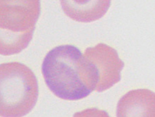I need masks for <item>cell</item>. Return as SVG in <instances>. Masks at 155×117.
<instances>
[{
	"label": "cell",
	"mask_w": 155,
	"mask_h": 117,
	"mask_svg": "<svg viewBox=\"0 0 155 117\" xmlns=\"http://www.w3.org/2000/svg\"><path fill=\"white\" fill-rule=\"evenodd\" d=\"M41 71L48 89L61 99H82L92 92L87 81L84 55L73 45H61L50 50Z\"/></svg>",
	"instance_id": "6da1fadb"
},
{
	"label": "cell",
	"mask_w": 155,
	"mask_h": 117,
	"mask_svg": "<svg viewBox=\"0 0 155 117\" xmlns=\"http://www.w3.org/2000/svg\"><path fill=\"white\" fill-rule=\"evenodd\" d=\"M41 14V0H0V54H16L27 47Z\"/></svg>",
	"instance_id": "7a4b0ae2"
},
{
	"label": "cell",
	"mask_w": 155,
	"mask_h": 117,
	"mask_svg": "<svg viewBox=\"0 0 155 117\" xmlns=\"http://www.w3.org/2000/svg\"><path fill=\"white\" fill-rule=\"evenodd\" d=\"M38 82L34 73L19 62L0 65V115H27L38 99Z\"/></svg>",
	"instance_id": "3957f363"
},
{
	"label": "cell",
	"mask_w": 155,
	"mask_h": 117,
	"mask_svg": "<svg viewBox=\"0 0 155 117\" xmlns=\"http://www.w3.org/2000/svg\"><path fill=\"white\" fill-rule=\"evenodd\" d=\"M83 55L87 80L92 91L104 92L121 80L124 63L114 48L100 43L87 48Z\"/></svg>",
	"instance_id": "277c9868"
},
{
	"label": "cell",
	"mask_w": 155,
	"mask_h": 117,
	"mask_svg": "<svg viewBox=\"0 0 155 117\" xmlns=\"http://www.w3.org/2000/svg\"><path fill=\"white\" fill-rule=\"evenodd\" d=\"M119 117H155V93L149 89L130 91L119 100Z\"/></svg>",
	"instance_id": "5b68a950"
},
{
	"label": "cell",
	"mask_w": 155,
	"mask_h": 117,
	"mask_svg": "<svg viewBox=\"0 0 155 117\" xmlns=\"http://www.w3.org/2000/svg\"><path fill=\"white\" fill-rule=\"evenodd\" d=\"M64 13L74 21L91 23L107 13L111 0H60Z\"/></svg>",
	"instance_id": "8992f818"
}]
</instances>
